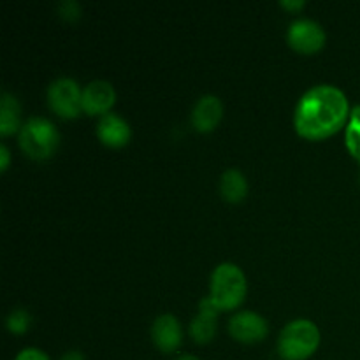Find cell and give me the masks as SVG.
<instances>
[{
    "label": "cell",
    "instance_id": "1",
    "mask_svg": "<svg viewBox=\"0 0 360 360\" xmlns=\"http://www.w3.org/2000/svg\"><path fill=\"white\" fill-rule=\"evenodd\" d=\"M347 115L348 101L343 91L333 84H316L299 98L294 123L301 136L316 139L340 129Z\"/></svg>",
    "mask_w": 360,
    "mask_h": 360
},
{
    "label": "cell",
    "instance_id": "2",
    "mask_svg": "<svg viewBox=\"0 0 360 360\" xmlns=\"http://www.w3.org/2000/svg\"><path fill=\"white\" fill-rule=\"evenodd\" d=\"M319 343L320 330L311 320H292L278 336V354L285 360H304L316 350Z\"/></svg>",
    "mask_w": 360,
    "mask_h": 360
},
{
    "label": "cell",
    "instance_id": "3",
    "mask_svg": "<svg viewBox=\"0 0 360 360\" xmlns=\"http://www.w3.org/2000/svg\"><path fill=\"white\" fill-rule=\"evenodd\" d=\"M246 294V280L241 267L221 262L211 273V299L220 309L238 306Z\"/></svg>",
    "mask_w": 360,
    "mask_h": 360
},
{
    "label": "cell",
    "instance_id": "4",
    "mask_svg": "<svg viewBox=\"0 0 360 360\" xmlns=\"http://www.w3.org/2000/svg\"><path fill=\"white\" fill-rule=\"evenodd\" d=\"M21 148L34 158H46L58 144V130L44 116H30L20 129Z\"/></svg>",
    "mask_w": 360,
    "mask_h": 360
},
{
    "label": "cell",
    "instance_id": "5",
    "mask_svg": "<svg viewBox=\"0 0 360 360\" xmlns=\"http://www.w3.org/2000/svg\"><path fill=\"white\" fill-rule=\"evenodd\" d=\"M81 97H83V90L77 81L69 76L55 77L48 86L49 105L60 116H67V118L76 116L83 109Z\"/></svg>",
    "mask_w": 360,
    "mask_h": 360
},
{
    "label": "cell",
    "instance_id": "6",
    "mask_svg": "<svg viewBox=\"0 0 360 360\" xmlns=\"http://www.w3.org/2000/svg\"><path fill=\"white\" fill-rule=\"evenodd\" d=\"M287 39L292 48L302 53H313L326 42V30L311 18H297L288 25Z\"/></svg>",
    "mask_w": 360,
    "mask_h": 360
},
{
    "label": "cell",
    "instance_id": "7",
    "mask_svg": "<svg viewBox=\"0 0 360 360\" xmlns=\"http://www.w3.org/2000/svg\"><path fill=\"white\" fill-rule=\"evenodd\" d=\"M229 330L232 336L245 343L260 341L267 334V320L255 311H239L229 320Z\"/></svg>",
    "mask_w": 360,
    "mask_h": 360
},
{
    "label": "cell",
    "instance_id": "8",
    "mask_svg": "<svg viewBox=\"0 0 360 360\" xmlns=\"http://www.w3.org/2000/svg\"><path fill=\"white\" fill-rule=\"evenodd\" d=\"M151 340L162 352H172L181 345L183 333L178 319L171 313H162L151 323Z\"/></svg>",
    "mask_w": 360,
    "mask_h": 360
},
{
    "label": "cell",
    "instance_id": "9",
    "mask_svg": "<svg viewBox=\"0 0 360 360\" xmlns=\"http://www.w3.org/2000/svg\"><path fill=\"white\" fill-rule=\"evenodd\" d=\"M115 102V88L109 81L105 79H94L83 88V97H81V104L83 109L90 115L95 112H104Z\"/></svg>",
    "mask_w": 360,
    "mask_h": 360
},
{
    "label": "cell",
    "instance_id": "10",
    "mask_svg": "<svg viewBox=\"0 0 360 360\" xmlns=\"http://www.w3.org/2000/svg\"><path fill=\"white\" fill-rule=\"evenodd\" d=\"M218 309L220 308L214 304L211 295L200 299L199 315L193 316L192 322H190V334H192L193 340L199 341V343H204V341H210L214 336Z\"/></svg>",
    "mask_w": 360,
    "mask_h": 360
},
{
    "label": "cell",
    "instance_id": "11",
    "mask_svg": "<svg viewBox=\"0 0 360 360\" xmlns=\"http://www.w3.org/2000/svg\"><path fill=\"white\" fill-rule=\"evenodd\" d=\"M224 104L213 94H206L195 102L192 109V123L197 130H211L221 118Z\"/></svg>",
    "mask_w": 360,
    "mask_h": 360
},
{
    "label": "cell",
    "instance_id": "12",
    "mask_svg": "<svg viewBox=\"0 0 360 360\" xmlns=\"http://www.w3.org/2000/svg\"><path fill=\"white\" fill-rule=\"evenodd\" d=\"M97 136L102 143L109 146H122L129 141L130 127L125 120L116 112H105L97 123Z\"/></svg>",
    "mask_w": 360,
    "mask_h": 360
},
{
    "label": "cell",
    "instance_id": "13",
    "mask_svg": "<svg viewBox=\"0 0 360 360\" xmlns=\"http://www.w3.org/2000/svg\"><path fill=\"white\" fill-rule=\"evenodd\" d=\"M220 192L227 200H241L248 192V183L239 169H225L220 176Z\"/></svg>",
    "mask_w": 360,
    "mask_h": 360
},
{
    "label": "cell",
    "instance_id": "14",
    "mask_svg": "<svg viewBox=\"0 0 360 360\" xmlns=\"http://www.w3.org/2000/svg\"><path fill=\"white\" fill-rule=\"evenodd\" d=\"M20 123V102L9 91L2 90L0 95V132L11 134Z\"/></svg>",
    "mask_w": 360,
    "mask_h": 360
},
{
    "label": "cell",
    "instance_id": "15",
    "mask_svg": "<svg viewBox=\"0 0 360 360\" xmlns=\"http://www.w3.org/2000/svg\"><path fill=\"white\" fill-rule=\"evenodd\" d=\"M30 320H32V316L27 309L16 308V309H13L9 315H7L6 323H7V327L13 330V333H25V330L28 329V326H30Z\"/></svg>",
    "mask_w": 360,
    "mask_h": 360
},
{
    "label": "cell",
    "instance_id": "16",
    "mask_svg": "<svg viewBox=\"0 0 360 360\" xmlns=\"http://www.w3.org/2000/svg\"><path fill=\"white\" fill-rule=\"evenodd\" d=\"M347 146L355 158L360 160V116H352L347 127Z\"/></svg>",
    "mask_w": 360,
    "mask_h": 360
},
{
    "label": "cell",
    "instance_id": "17",
    "mask_svg": "<svg viewBox=\"0 0 360 360\" xmlns=\"http://www.w3.org/2000/svg\"><path fill=\"white\" fill-rule=\"evenodd\" d=\"M56 11H58L60 16L65 18V20H76L81 14V6L76 0H62V2H58V6H56Z\"/></svg>",
    "mask_w": 360,
    "mask_h": 360
},
{
    "label": "cell",
    "instance_id": "18",
    "mask_svg": "<svg viewBox=\"0 0 360 360\" xmlns=\"http://www.w3.org/2000/svg\"><path fill=\"white\" fill-rule=\"evenodd\" d=\"M14 360H49V357L39 348H23Z\"/></svg>",
    "mask_w": 360,
    "mask_h": 360
},
{
    "label": "cell",
    "instance_id": "19",
    "mask_svg": "<svg viewBox=\"0 0 360 360\" xmlns=\"http://www.w3.org/2000/svg\"><path fill=\"white\" fill-rule=\"evenodd\" d=\"M7 165H9V150H7L6 144H0V167L2 171H6Z\"/></svg>",
    "mask_w": 360,
    "mask_h": 360
},
{
    "label": "cell",
    "instance_id": "20",
    "mask_svg": "<svg viewBox=\"0 0 360 360\" xmlns=\"http://www.w3.org/2000/svg\"><path fill=\"white\" fill-rule=\"evenodd\" d=\"M280 6L287 7V9H299L304 6V0H280Z\"/></svg>",
    "mask_w": 360,
    "mask_h": 360
},
{
    "label": "cell",
    "instance_id": "21",
    "mask_svg": "<svg viewBox=\"0 0 360 360\" xmlns=\"http://www.w3.org/2000/svg\"><path fill=\"white\" fill-rule=\"evenodd\" d=\"M60 360H84V355L79 350H69L62 355Z\"/></svg>",
    "mask_w": 360,
    "mask_h": 360
},
{
    "label": "cell",
    "instance_id": "22",
    "mask_svg": "<svg viewBox=\"0 0 360 360\" xmlns=\"http://www.w3.org/2000/svg\"><path fill=\"white\" fill-rule=\"evenodd\" d=\"M176 360H199L197 357H193V355H179Z\"/></svg>",
    "mask_w": 360,
    "mask_h": 360
}]
</instances>
